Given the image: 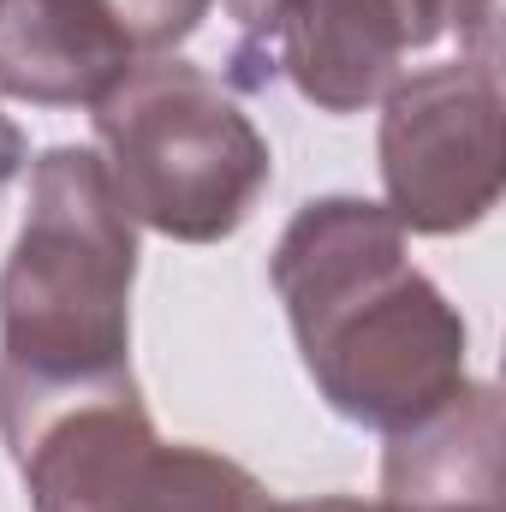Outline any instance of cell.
Here are the masks:
<instances>
[{
	"label": "cell",
	"instance_id": "cell-1",
	"mask_svg": "<svg viewBox=\"0 0 506 512\" xmlns=\"http://www.w3.org/2000/svg\"><path fill=\"white\" fill-rule=\"evenodd\" d=\"M268 280L334 417L393 435L465 387V316L411 262L381 203H304L268 256Z\"/></svg>",
	"mask_w": 506,
	"mask_h": 512
},
{
	"label": "cell",
	"instance_id": "cell-2",
	"mask_svg": "<svg viewBox=\"0 0 506 512\" xmlns=\"http://www.w3.org/2000/svg\"><path fill=\"white\" fill-rule=\"evenodd\" d=\"M137 221L108 161L60 143L30 167L24 227L0 268V441L78 399L126 393Z\"/></svg>",
	"mask_w": 506,
	"mask_h": 512
},
{
	"label": "cell",
	"instance_id": "cell-3",
	"mask_svg": "<svg viewBox=\"0 0 506 512\" xmlns=\"http://www.w3.org/2000/svg\"><path fill=\"white\" fill-rule=\"evenodd\" d=\"M90 114L126 215L161 239H233L274 179L268 137L233 90L191 60H137Z\"/></svg>",
	"mask_w": 506,
	"mask_h": 512
},
{
	"label": "cell",
	"instance_id": "cell-4",
	"mask_svg": "<svg viewBox=\"0 0 506 512\" xmlns=\"http://www.w3.org/2000/svg\"><path fill=\"white\" fill-rule=\"evenodd\" d=\"M6 453L30 512H280L239 459L161 441L137 387L60 405Z\"/></svg>",
	"mask_w": 506,
	"mask_h": 512
},
{
	"label": "cell",
	"instance_id": "cell-5",
	"mask_svg": "<svg viewBox=\"0 0 506 512\" xmlns=\"http://www.w3.org/2000/svg\"><path fill=\"white\" fill-rule=\"evenodd\" d=\"M381 191L399 233L453 239L501 203V72L483 54L405 72L381 96Z\"/></svg>",
	"mask_w": 506,
	"mask_h": 512
},
{
	"label": "cell",
	"instance_id": "cell-6",
	"mask_svg": "<svg viewBox=\"0 0 506 512\" xmlns=\"http://www.w3.org/2000/svg\"><path fill=\"white\" fill-rule=\"evenodd\" d=\"M417 54L393 0H292L262 42V60L322 114H364L405 78Z\"/></svg>",
	"mask_w": 506,
	"mask_h": 512
},
{
	"label": "cell",
	"instance_id": "cell-7",
	"mask_svg": "<svg viewBox=\"0 0 506 512\" xmlns=\"http://www.w3.org/2000/svg\"><path fill=\"white\" fill-rule=\"evenodd\" d=\"M137 60L108 0H0V96L96 108Z\"/></svg>",
	"mask_w": 506,
	"mask_h": 512
},
{
	"label": "cell",
	"instance_id": "cell-8",
	"mask_svg": "<svg viewBox=\"0 0 506 512\" xmlns=\"http://www.w3.org/2000/svg\"><path fill=\"white\" fill-rule=\"evenodd\" d=\"M381 507L501 512V393L465 382L447 405L387 435Z\"/></svg>",
	"mask_w": 506,
	"mask_h": 512
},
{
	"label": "cell",
	"instance_id": "cell-9",
	"mask_svg": "<svg viewBox=\"0 0 506 512\" xmlns=\"http://www.w3.org/2000/svg\"><path fill=\"white\" fill-rule=\"evenodd\" d=\"M393 6L411 30L417 54L435 48L447 30H459V36H471V48L483 60H495V0H393Z\"/></svg>",
	"mask_w": 506,
	"mask_h": 512
},
{
	"label": "cell",
	"instance_id": "cell-10",
	"mask_svg": "<svg viewBox=\"0 0 506 512\" xmlns=\"http://www.w3.org/2000/svg\"><path fill=\"white\" fill-rule=\"evenodd\" d=\"M209 6H215V0H108V12L126 24L131 48H137L143 60L179 48V42L209 18Z\"/></svg>",
	"mask_w": 506,
	"mask_h": 512
},
{
	"label": "cell",
	"instance_id": "cell-11",
	"mask_svg": "<svg viewBox=\"0 0 506 512\" xmlns=\"http://www.w3.org/2000/svg\"><path fill=\"white\" fill-rule=\"evenodd\" d=\"M227 6V18L251 36V42H268V30L280 24V12L292 6V0H221Z\"/></svg>",
	"mask_w": 506,
	"mask_h": 512
},
{
	"label": "cell",
	"instance_id": "cell-12",
	"mask_svg": "<svg viewBox=\"0 0 506 512\" xmlns=\"http://www.w3.org/2000/svg\"><path fill=\"white\" fill-rule=\"evenodd\" d=\"M18 173H24V131L0 114V185H12Z\"/></svg>",
	"mask_w": 506,
	"mask_h": 512
},
{
	"label": "cell",
	"instance_id": "cell-13",
	"mask_svg": "<svg viewBox=\"0 0 506 512\" xmlns=\"http://www.w3.org/2000/svg\"><path fill=\"white\" fill-rule=\"evenodd\" d=\"M280 512H393L381 507V501H346V495H322V501H292V507Z\"/></svg>",
	"mask_w": 506,
	"mask_h": 512
}]
</instances>
